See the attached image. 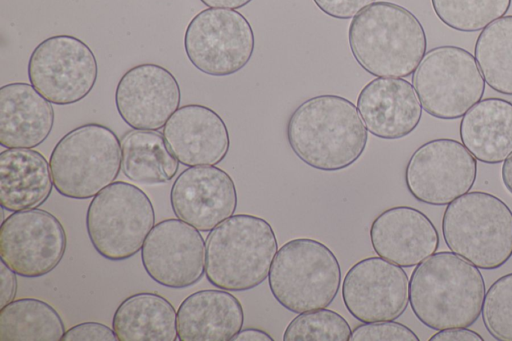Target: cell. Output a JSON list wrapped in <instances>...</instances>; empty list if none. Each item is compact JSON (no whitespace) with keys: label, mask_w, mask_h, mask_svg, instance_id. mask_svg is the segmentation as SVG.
Listing matches in <instances>:
<instances>
[{"label":"cell","mask_w":512,"mask_h":341,"mask_svg":"<svg viewBox=\"0 0 512 341\" xmlns=\"http://www.w3.org/2000/svg\"><path fill=\"white\" fill-rule=\"evenodd\" d=\"M341 267L332 250L311 238H296L277 251L268 275L274 299L300 314L328 307L338 294Z\"/></svg>","instance_id":"cell-6"},{"label":"cell","mask_w":512,"mask_h":341,"mask_svg":"<svg viewBox=\"0 0 512 341\" xmlns=\"http://www.w3.org/2000/svg\"><path fill=\"white\" fill-rule=\"evenodd\" d=\"M168 148L184 166L217 165L227 156L230 135L222 117L201 104L179 107L162 132Z\"/></svg>","instance_id":"cell-18"},{"label":"cell","mask_w":512,"mask_h":341,"mask_svg":"<svg viewBox=\"0 0 512 341\" xmlns=\"http://www.w3.org/2000/svg\"><path fill=\"white\" fill-rule=\"evenodd\" d=\"M412 82L424 111L442 120L463 117L485 91L475 57L454 45L429 50L413 73Z\"/></svg>","instance_id":"cell-9"},{"label":"cell","mask_w":512,"mask_h":341,"mask_svg":"<svg viewBox=\"0 0 512 341\" xmlns=\"http://www.w3.org/2000/svg\"><path fill=\"white\" fill-rule=\"evenodd\" d=\"M461 143L485 164H498L512 154V102L489 97L481 99L462 117Z\"/></svg>","instance_id":"cell-24"},{"label":"cell","mask_w":512,"mask_h":341,"mask_svg":"<svg viewBox=\"0 0 512 341\" xmlns=\"http://www.w3.org/2000/svg\"><path fill=\"white\" fill-rule=\"evenodd\" d=\"M482 321L499 341H512V272L494 281L485 293Z\"/></svg>","instance_id":"cell-31"},{"label":"cell","mask_w":512,"mask_h":341,"mask_svg":"<svg viewBox=\"0 0 512 341\" xmlns=\"http://www.w3.org/2000/svg\"><path fill=\"white\" fill-rule=\"evenodd\" d=\"M61 341H118L113 328L99 322H83L65 331Z\"/></svg>","instance_id":"cell-33"},{"label":"cell","mask_w":512,"mask_h":341,"mask_svg":"<svg viewBox=\"0 0 512 341\" xmlns=\"http://www.w3.org/2000/svg\"><path fill=\"white\" fill-rule=\"evenodd\" d=\"M501 177L505 188L512 194V154L503 161Z\"/></svg>","instance_id":"cell-39"},{"label":"cell","mask_w":512,"mask_h":341,"mask_svg":"<svg viewBox=\"0 0 512 341\" xmlns=\"http://www.w3.org/2000/svg\"><path fill=\"white\" fill-rule=\"evenodd\" d=\"M474 57L488 86L512 96V15L482 29L475 42Z\"/></svg>","instance_id":"cell-28"},{"label":"cell","mask_w":512,"mask_h":341,"mask_svg":"<svg viewBox=\"0 0 512 341\" xmlns=\"http://www.w3.org/2000/svg\"><path fill=\"white\" fill-rule=\"evenodd\" d=\"M67 237L61 222L43 209L12 212L0 227V257L25 278H37L61 262Z\"/></svg>","instance_id":"cell-13"},{"label":"cell","mask_w":512,"mask_h":341,"mask_svg":"<svg viewBox=\"0 0 512 341\" xmlns=\"http://www.w3.org/2000/svg\"><path fill=\"white\" fill-rule=\"evenodd\" d=\"M52 103L31 84L12 82L0 88V144L28 148L42 144L54 125Z\"/></svg>","instance_id":"cell-21"},{"label":"cell","mask_w":512,"mask_h":341,"mask_svg":"<svg viewBox=\"0 0 512 341\" xmlns=\"http://www.w3.org/2000/svg\"><path fill=\"white\" fill-rule=\"evenodd\" d=\"M442 235L451 252L479 269H498L512 257V210L491 193L467 192L447 205Z\"/></svg>","instance_id":"cell-5"},{"label":"cell","mask_w":512,"mask_h":341,"mask_svg":"<svg viewBox=\"0 0 512 341\" xmlns=\"http://www.w3.org/2000/svg\"><path fill=\"white\" fill-rule=\"evenodd\" d=\"M170 204L177 218L208 232L234 214L237 189L223 169L215 165L191 166L174 181Z\"/></svg>","instance_id":"cell-17"},{"label":"cell","mask_w":512,"mask_h":341,"mask_svg":"<svg viewBox=\"0 0 512 341\" xmlns=\"http://www.w3.org/2000/svg\"><path fill=\"white\" fill-rule=\"evenodd\" d=\"M435 15L451 29L477 32L503 17L511 0H431Z\"/></svg>","instance_id":"cell-29"},{"label":"cell","mask_w":512,"mask_h":341,"mask_svg":"<svg viewBox=\"0 0 512 341\" xmlns=\"http://www.w3.org/2000/svg\"><path fill=\"white\" fill-rule=\"evenodd\" d=\"M486 293L478 267L449 252H435L414 268L409 303L416 318L433 330L469 327L482 311Z\"/></svg>","instance_id":"cell-2"},{"label":"cell","mask_w":512,"mask_h":341,"mask_svg":"<svg viewBox=\"0 0 512 341\" xmlns=\"http://www.w3.org/2000/svg\"><path fill=\"white\" fill-rule=\"evenodd\" d=\"M315 5L326 15L335 19H350L375 0H313Z\"/></svg>","instance_id":"cell-34"},{"label":"cell","mask_w":512,"mask_h":341,"mask_svg":"<svg viewBox=\"0 0 512 341\" xmlns=\"http://www.w3.org/2000/svg\"><path fill=\"white\" fill-rule=\"evenodd\" d=\"M50 164L38 151L7 148L0 153V204L10 211L35 209L53 188Z\"/></svg>","instance_id":"cell-23"},{"label":"cell","mask_w":512,"mask_h":341,"mask_svg":"<svg viewBox=\"0 0 512 341\" xmlns=\"http://www.w3.org/2000/svg\"><path fill=\"white\" fill-rule=\"evenodd\" d=\"M154 225L150 198L125 181H114L101 190L86 212V230L92 246L111 261L126 260L140 251Z\"/></svg>","instance_id":"cell-8"},{"label":"cell","mask_w":512,"mask_h":341,"mask_svg":"<svg viewBox=\"0 0 512 341\" xmlns=\"http://www.w3.org/2000/svg\"><path fill=\"white\" fill-rule=\"evenodd\" d=\"M205 244L208 282L235 292L262 284L278 251L271 224L251 214L230 216L208 233Z\"/></svg>","instance_id":"cell-4"},{"label":"cell","mask_w":512,"mask_h":341,"mask_svg":"<svg viewBox=\"0 0 512 341\" xmlns=\"http://www.w3.org/2000/svg\"><path fill=\"white\" fill-rule=\"evenodd\" d=\"M255 49L253 28L234 9L207 8L197 13L184 33V50L200 72L216 77L235 74L251 60Z\"/></svg>","instance_id":"cell-10"},{"label":"cell","mask_w":512,"mask_h":341,"mask_svg":"<svg viewBox=\"0 0 512 341\" xmlns=\"http://www.w3.org/2000/svg\"><path fill=\"white\" fill-rule=\"evenodd\" d=\"M286 136L302 162L329 172L354 164L368 141L357 106L335 94H322L302 102L288 119Z\"/></svg>","instance_id":"cell-1"},{"label":"cell","mask_w":512,"mask_h":341,"mask_svg":"<svg viewBox=\"0 0 512 341\" xmlns=\"http://www.w3.org/2000/svg\"><path fill=\"white\" fill-rule=\"evenodd\" d=\"M179 161L167 146L163 134L152 130H132L121 140V170L137 184L157 185L172 180Z\"/></svg>","instance_id":"cell-26"},{"label":"cell","mask_w":512,"mask_h":341,"mask_svg":"<svg viewBox=\"0 0 512 341\" xmlns=\"http://www.w3.org/2000/svg\"><path fill=\"white\" fill-rule=\"evenodd\" d=\"M16 273L11 270L3 261L0 264V308L14 300L17 290Z\"/></svg>","instance_id":"cell-35"},{"label":"cell","mask_w":512,"mask_h":341,"mask_svg":"<svg viewBox=\"0 0 512 341\" xmlns=\"http://www.w3.org/2000/svg\"><path fill=\"white\" fill-rule=\"evenodd\" d=\"M243 322V307L227 290L196 291L178 307V340L230 341L242 329Z\"/></svg>","instance_id":"cell-22"},{"label":"cell","mask_w":512,"mask_h":341,"mask_svg":"<svg viewBox=\"0 0 512 341\" xmlns=\"http://www.w3.org/2000/svg\"><path fill=\"white\" fill-rule=\"evenodd\" d=\"M483 337L477 332L460 328H449L438 330L437 333L429 338V341H483Z\"/></svg>","instance_id":"cell-36"},{"label":"cell","mask_w":512,"mask_h":341,"mask_svg":"<svg viewBox=\"0 0 512 341\" xmlns=\"http://www.w3.org/2000/svg\"><path fill=\"white\" fill-rule=\"evenodd\" d=\"M348 312L362 323L398 319L409 303V279L404 269L380 256L356 262L342 283Z\"/></svg>","instance_id":"cell-15"},{"label":"cell","mask_w":512,"mask_h":341,"mask_svg":"<svg viewBox=\"0 0 512 341\" xmlns=\"http://www.w3.org/2000/svg\"><path fill=\"white\" fill-rule=\"evenodd\" d=\"M31 85L49 102L75 104L94 88L98 63L92 49L81 39L66 34L40 42L27 65Z\"/></svg>","instance_id":"cell-11"},{"label":"cell","mask_w":512,"mask_h":341,"mask_svg":"<svg viewBox=\"0 0 512 341\" xmlns=\"http://www.w3.org/2000/svg\"><path fill=\"white\" fill-rule=\"evenodd\" d=\"M274 341V339L265 331L257 328L241 329L232 339V341Z\"/></svg>","instance_id":"cell-37"},{"label":"cell","mask_w":512,"mask_h":341,"mask_svg":"<svg viewBox=\"0 0 512 341\" xmlns=\"http://www.w3.org/2000/svg\"><path fill=\"white\" fill-rule=\"evenodd\" d=\"M112 328L118 341H176L177 312L163 296L140 292L120 303Z\"/></svg>","instance_id":"cell-25"},{"label":"cell","mask_w":512,"mask_h":341,"mask_svg":"<svg viewBox=\"0 0 512 341\" xmlns=\"http://www.w3.org/2000/svg\"><path fill=\"white\" fill-rule=\"evenodd\" d=\"M114 98L118 114L129 127L156 131L163 128L179 108L181 91L168 69L143 63L122 75Z\"/></svg>","instance_id":"cell-16"},{"label":"cell","mask_w":512,"mask_h":341,"mask_svg":"<svg viewBox=\"0 0 512 341\" xmlns=\"http://www.w3.org/2000/svg\"><path fill=\"white\" fill-rule=\"evenodd\" d=\"M352 330L339 313L322 308L298 314L287 325L284 341H348Z\"/></svg>","instance_id":"cell-30"},{"label":"cell","mask_w":512,"mask_h":341,"mask_svg":"<svg viewBox=\"0 0 512 341\" xmlns=\"http://www.w3.org/2000/svg\"><path fill=\"white\" fill-rule=\"evenodd\" d=\"M64 333L59 313L40 299L20 298L0 310V341H60Z\"/></svg>","instance_id":"cell-27"},{"label":"cell","mask_w":512,"mask_h":341,"mask_svg":"<svg viewBox=\"0 0 512 341\" xmlns=\"http://www.w3.org/2000/svg\"><path fill=\"white\" fill-rule=\"evenodd\" d=\"M141 260L156 283L173 289L187 288L205 273V240L198 229L181 219H165L155 224L146 237Z\"/></svg>","instance_id":"cell-14"},{"label":"cell","mask_w":512,"mask_h":341,"mask_svg":"<svg viewBox=\"0 0 512 341\" xmlns=\"http://www.w3.org/2000/svg\"><path fill=\"white\" fill-rule=\"evenodd\" d=\"M356 106L367 131L386 140L408 136L422 117L415 88L403 78L377 77L369 81L360 91Z\"/></svg>","instance_id":"cell-20"},{"label":"cell","mask_w":512,"mask_h":341,"mask_svg":"<svg viewBox=\"0 0 512 341\" xmlns=\"http://www.w3.org/2000/svg\"><path fill=\"white\" fill-rule=\"evenodd\" d=\"M477 177L475 157L459 141L437 138L419 146L404 172L409 193L419 202L445 206L469 192Z\"/></svg>","instance_id":"cell-12"},{"label":"cell","mask_w":512,"mask_h":341,"mask_svg":"<svg viewBox=\"0 0 512 341\" xmlns=\"http://www.w3.org/2000/svg\"><path fill=\"white\" fill-rule=\"evenodd\" d=\"M204 5L209 8H225V9H239L252 0H200Z\"/></svg>","instance_id":"cell-38"},{"label":"cell","mask_w":512,"mask_h":341,"mask_svg":"<svg viewBox=\"0 0 512 341\" xmlns=\"http://www.w3.org/2000/svg\"><path fill=\"white\" fill-rule=\"evenodd\" d=\"M49 164L56 191L67 198H93L112 184L121 169V143L108 127L88 123L66 133Z\"/></svg>","instance_id":"cell-7"},{"label":"cell","mask_w":512,"mask_h":341,"mask_svg":"<svg viewBox=\"0 0 512 341\" xmlns=\"http://www.w3.org/2000/svg\"><path fill=\"white\" fill-rule=\"evenodd\" d=\"M419 341V337L406 325L392 321H379L357 325L350 341Z\"/></svg>","instance_id":"cell-32"},{"label":"cell","mask_w":512,"mask_h":341,"mask_svg":"<svg viewBox=\"0 0 512 341\" xmlns=\"http://www.w3.org/2000/svg\"><path fill=\"white\" fill-rule=\"evenodd\" d=\"M348 43L357 63L376 77H408L427 50L419 19L405 7L374 2L352 18Z\"/></svg>","instance_id":"cell-3"},{"label":"cell","mask_w":512,"mask_h":341,"mask_svg":"<svg viewBox=\"0 0 512 341\" xmlns=\"http://www.w3.org/2000/svg\"><path fill=\"white\" fill-rule=\"evenodd\" d=\"M369 235L378 256L404 268L418 265L439 246L433 222L410 206H395L381 212L373 220Z\"/></svg>","instance_id":"cell-19"}]
</instances>
